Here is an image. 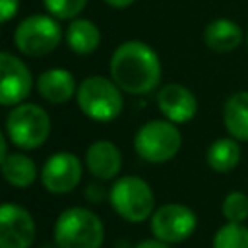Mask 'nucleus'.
Returning a JSON list of instances; mask_svg holds the SVG:
<instances>
[{
    "mask_svg": "<svg viewBox=\"0 0 248 248\" xmlns=\"http://www.w3.org/2000/svg\"><path fill=\"white\" fill-rule=\"evenodd\" d=\"M110 76L112 81L126 93H149L161 78L159 56L141 41L122 43L110 58Z\"/></svg>",
    "mask_w": 248,
    "mask_h": 248,
    "instance_id": "obj_1",
    "label": "nucleus"
},
{
    "mask_svg": "<svg viewBox=\"0 0 248 248\" xmlns=\"http://www.w3.org/2000/svg\"><path fill=\"white\" fill-rule=\"evenodd\" d=\"M103 238L101 219L85 207H70L54 223V242L58 248H101Z\"/></svg>",
    "mask_w": 248,
    "mask_h": 248,
    "instance_id": "obj_2",
    "label": "nucleus"
},
{
    "mask_svg": "<svg viewBox=\"0 0 248 248\" xmlns=\"http://www.w3.org/2000/svg\"><path fill=\"white\" fill-rule=\"evenodd\" d=\"M122 89L103 78V76H89L78 87V105L93 120L108 122L114 120L122 112Z\"/></svg>",
    "mask_w": 248,
    "mask_h": 248,
    "instance_id": "obj_3",
    "label": "nucleus"
},
{
    "mask_svg": "<svg viewBox=\"0 0 248 248\" xmlns=\"http://www.w3.org/2000/svg\"><path fill=\"white\" fill-rule=\"evenodd\" d=\"M112 209L130 223H141L155 211V196L151 186L140 176H122L110 188Z\"/></svg>",
    "mask_w": 248,
    "mask_h": 248,
    "instance_id": "obj_4",
    "label": "nucleus"
},
{
    "mask_svg": "<svg viewBox=\"0 0 248 248\" xmlns=\"http://www.w3.org/2000/svg\"><path fill=\"white\" fill-rule=\"evenodd\" d=\"M6 132L14 145L21 149H37L50 134V118L39 105H17L6 118Z\"/></svg>",
    "mask_w": 248,
    "mask_h": 248,
    "instance_id": "obj_5",
    "label": "nucleus"
},
{
    "mask_svg": "<svg viewBox=\"0 0 248 248\" xmlns=\"http://www.w3.org/2000/svg\"><path fill=\"white\" fill-rule=\"evenodd\" d=\"M182 145V136L170 120H149L134 138L136 153L149 163H165L172 159Z\"/></svg>",
    "mask_w": 248,
    "mask_h": 248,
    "instance_id": "obj_6",
    "label": "nucleus"
},
{
    "mask_svg": "<svg viewBox=\"0 0 248 248\" xmlns=\"http://www.w3.org/2000/svg\"><path fill=\"white\" fill-rule=\"evenodd\" d=\"M62 39L58 23L43 14L25 17L14 35L16 46L27 56H45L52 52Z\"/></svg>",
    "mask_w": 248,
    "mask_h": 248,
    "instance_id": "obj_7",
    "label": "nucleus"
},
{
    "mask_svg": "<svg viewBox=\"0 0 248 248\" xmlns=\"http://www.w3.org/2000/svg\"><path fill=\"white\" fill-rule=\"evenodd\" d=\"M196 223L198 219L194 211L182 203H165L151 215V231L155 238L167 244H178L190 238L196 231Z\"/></svg>",
    "mask_w": 248,
    "mask_h": 248,
    "instance_id": "obj_8",
    "label": "nucleus"
},
{
    "mask_svg": "<svg viewBox=\"0 0 248 248\" xmlns=\"http://www.w3.org/2000/svg\"><path fill=\"white\" fill-rule=\"evenodd\" d=\"M35 240V221L17 203L0 207V248H29Z\"/></svg>",
    "mask_w": 248,
    "mask_h": 248,
    "instance_id": "obj_9",
    "label": "nucleus"
},
{
    "mask_svg": "<svg viewBox=\"0 0 248 248\" xmlns=\"http://www.w3.org/2000/svg\"><path fill=\"white\" fill-rule=\"evenodd\" d=\"M81 180V163L74 153L60 151L50 155L41 169V182L52 194H68Z\"/></svg>",
    "mask_w": 248,
    "mask_h": 248,
    "instance_id": "obj_10",
    "label": "nucleus"
},
{
    "mask_svg": "<svg viewBox=\"0 0 248 248\" xmlns=\"http://www.w3.org/2000/svg\"><path fill=\"white\" fill-rule=\"evenodd\" d=\"M0 103L4 107H12L21 103L31 91V72L29 68L10 52L0 54Z\"/></svg>",
    "mask_w": 248,
    "mask_h": 248,
    "instance_id": "obj_11",
    "label": "nucleus"
},
{
    "mask_svg": "<svg viewBox=\"0 0 248 248\" xmlns=\"http://www.w3.org/2000/svg\"><path fill=\"white\" fill-rule=\"evenodd\" d=\"M157 105H159V110L167 116V120L176 124L192 120L198 110V101L194 93L178 83L165 85L157 93Z\"/></svg>",
    "mask_w": 248,
    "mask_h": 248,
    "instance_id": "obj_12",
    "label": "nucleus"
},
{
    "mask_svg": "<svg viewBox=\"0 0 248 248\" xmlns=\"http://www.w3.org/2000/svg\"><path fill=\"white\" fill-rule=\"evenodd\" d=\"M85 165L89 172L99 180H110L120 172L122 155L120 149L107 140H99L87 147Z\"/></svg>",
    "mask_w": 248,
    "mask_h": 248,
    "instance_id": "obj_13",
    "label": "nucleus"
},
{
    "mask_svg": "<svg viewBox=\"0 0 248 248\" xmlns=\"http://www.w3.org/2000/svg\"><path fill=\"white\" fill-rule=\"evenodd\" d=\"M37 89L41 97L46 99L48 103L60 105V103H66L76 93V79L68 70L52 68L39 76Z\"/></svg>",
    "mask_w": 248,
    "mask_h": 248,
    "instance_id": "obj_14",
    "label": "nucleus"
},
{
    "mask_svg": "<svg viewBox=\"0 0 248 248\" xmlns=\"http://www.w3.org/2000/svg\"><path fill=\"white\" fill-rule=\"evenodd\" d=\"M205 45L215 52H231L242 43V29L231 19H215L203 31Z\"/></svg>",
    "mask_w": 248,
    "mask_h": 248,
    "instance_id": "obj_15",
    "label": "nucleus"
},
{
    "mask_svg": "<svg viewBox=\"0 0 248 248\" xmlns=\"http://www.w3.org/2000/svg\"><path fill=\"white\" fill-rule=\"evenodd\" d=\"M223 120L234 140L248 141V91H238L227 99Z\"/></svg>",
    "mask_w": 248,
    "mask_h": 248,
    "instance_id": "obj_16",
    "label": "nucleus"
},
{
    "mask_svg": "<svg viewBox=\"0 0 248 248\" xmlns=\"http://www.w3.org/2000/svg\"><path fill=\"white\" fill-rule=\"evenodd\" d=\"M101 41L97 25L89 19H74L66 29V43L76 54H91Z\"/></svg>",
    "mask_w": 248,
    "mask_h": 248,
    "instance_id": "obj_17",
    "label": "nucleus"
},
{
    "mask_svg": "<svg viewBox=\"0 0 248 248\" xmlns=\"http://www.w3.org/2000/svg\"><path fill=\"white\" fill-rule=\"evenodd\" d=\"M2 172L8 184L16 188H27L37 178L35 163L23 153H12L2 159Z\"/></svg>",
    "mask_w": 248,
    "mask_h": 248,
    "instance_id": "obj_18",
    "label": "nucleus"
},
{
    "mask_svg": "<svg viewBox=\"0 0 248 248\" xmlns=\"http://www.w3.org/2000/svg\"><path fill=\"white\" fill-rule=\"evenodd\" d=\"M240 161V147L232 138H219L207 149V165L217 172H231Z\"/></svg>",
    "mask_w": 248,
    "mask_h": 248,
    "instance_id": "obj_19",
    "label": "nucleus"
},
{
    "mask_svg": "<svg viewBox=\"0 0 248 248\" xmlns=\"http://www.w3.org/2000/svg\"><path fill=\"white\" fill-rule=\"evenodd\" d=\"M213 248H248V227L242 223H227L217 229Z\"/></svg>",
    "mask_w": 248,
    "mask_h": 248,
    "instance_id": "obj_20",
    "label": "nucleus"
},
{
    "mask_svg": "<svg viewBox=\"0 0 248 248\" xmlns=\"http://www.w3.org/2000/svg\"><path fill=\"white\" fill-rule=\"evenodd\" d=\"M223 215L229 223H244L248 219V196L244 192H229L223 200Z\"/></svg>",
    "mask_w": 248,
    "mask_h": 248,
    "instance_id": "obj_21",
    "label": "nucleus"
},
{
    "mask_svg": "<svg viewBox=\"0 0 248 248\" xmlns=\"http://www.w3.org/2000/svg\"><path fill=\"white\" fill-rule=\"evenodd\" d=\"M43 2L52 16L62 19H72L83 10L87 0H43Z\"/></svg>",
    "mask_w": 248,
    "mask_h": 248,
    "instance_id": "obj_22",
    "label": "nucleus"
},
{
    "mask_svg": "<svg viewBox=\"0 0 248 248\" xmlns=\"http://www.w3.org/2000/svg\"><path fill=\"white\" fill-rule=\"evenodd\" d=\"M17 6H19V0H0V12H2L0 19H2V23H8L16 16Z\"/></svg>",
    "mask_w": 248,
    "mask_h": 248,
    "instance_id": "obj_23",
    "label": "nucleus"
},
{
    "mask_svg": "<svg viewBox=\"0 0 248 248\" xmlns=\"http://www.w3.org/2000/svg\"><path fill=\"white\" fill-rule=\"evenodd\" d=\"M136 248H170L167 242H163V240H143V242H140Z\"/></svg>",
    "mask_w": 248,
    "mask_h": 248,
    "instance_id": "obj_24",
    "label": "nucleus"
},
{
    "mask_svg": "<svg viewBox=\"0 0 248 248\" xmlns=\"http://www.w3.org/2000/svg\"><path fill=\"white\" fill-rule=\"evenodd\" d=\"M108 6H114V8H128L130 4H134L136 0H105Z\"/></svg>",
    "mask_w": 248,
    "mask_h": 248,
    "instance_id": "obj_25",
    "label": "nucleus"
}]
</instances>
